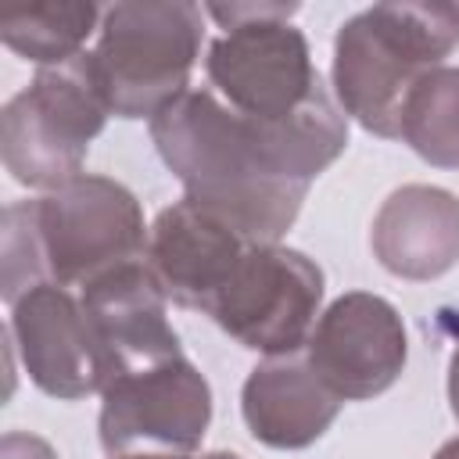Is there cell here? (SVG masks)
I'll list each match as a JSON object with an SVG mask.
<instances>
[{
	"label": "cell",
	"instance_id": "obj_1",
	"mask_svg": "<svg viewBox=\"0 0 459 459\" xmlns=\"http://www.w3.org/2000/svg\"><path fill=\"white\" fill-rule=\"evenodd\" d=\"M151 140L186 201L240 237L276 244L298 219L316 176L348 147V118L326 86L290 118L258 122L212 90H186L151 118Z\"/></svg>",
	"mask_w": 459,
	"mask_h": 459
},
{
	"label": "cell",
	"instance_id": "obj_2",
	"mask_svg": "<svg viewBox=\"0 0 459 459\" xmlns=\"http://www.w3.org/2000/svg\"><path fill=\"white\" fill-rule=\"evenodd\" d=\"M147 226L129 186L75 176L36 201L4 208V301L36 283L86 287L111 269L147 258Z\"/></svg>",
	"mask_w": 459,
	"mask_h": 459
},
{
	"label": "cell",
	"instance_id": "obj_3",
	"mask_svg": "<svg viewBox=\"0 0 459 459\" xmlns=\"http://www.w3.org/2000/svg\"><path fill=\"white\" fill-rule=\"evenodd\" d=\"M459 47V4H373L333 39V97L366 133L398 136L412 82Z\"/></svg>",
	"mask_w": 459,
	"mask_h": 459
},
{
	"label": "cell",
	"instance_id": "obj_4",
	"mask_svg": "<svg viewBox=\"0 0 459 459\" xmlns=\"http://www.w3.org/2000/svg\"><path fill=\"white\" fill-rule=\"evenodd\" d=\"M201 7L186 0H140L104 7L97 47L86 50L104 104L118 118H154L176 104L201 54Z\"/></svg>",
	"mask_w": 459,
	"mask_h": 459
},
{
	"label": "cell",
	"instance_id": "obj_5",
	"mask_svg": "<svg viewBox=\"0 0 459 459\" xmlns=\"http://www.w3.org/2000/svg\"><path fill=\"white\" fill-rule=\"evenodd\" d=\"M204 11L222 25L204 57L222 104L258 122H280L323 90L308 39L290 25L298 4H208Z\"/></svg>",
	"mask_w": 459,
	"mask_h": 459
},
{
	"label": "cell",
	"instance_id": "obj_6",
	"mask_svg": "<svg viewBox=\"0 0 459 459\" xmlns=\"http://www.w3.org/2000/svg\"><path fill=\"white\" fill-rule=\"evenodd\" d=\"M108 115L111 111L90 72L86 50L65 65L39 68L0 115V151L7 172L39 190H54L82 176L86 151Z\"/></svg>",
	"mask_w": 459,
	"mask_h": 459
},
{
	"label": "cell",
	"instance_id": "obj_7",
	"mask_svg": "<svg viewBox=\"0 0 459 459\" xmlns=\"http://www.w3.org/2000/svg\"><path fill=\"white\" fill-rule=\"evenodd\" d=\"M323 305V273L283 244L247 240L204 316L237 344L283 359L305 348Z\"/></svg>",
	"mask_w": 459,
	"mask_h": 459
},
{
	"label": "cell",
	"instance_id": "obj_8",
	"mask_svg": "<svg viewBox=\"0 0 459 459\" xmlns=\"http://www.w3.org/2000/svg\"><path fill=\"white\" fill-rule=\"evenodd\" d=\"M405 359L409 337L398 308L369 290L341 294L319 312L305 341V362L341 402L387 391L402 377Z\"/></svg>",
	"mask_w": 459,
	"mask_h": 459
},
{
	"label": "cell",
	"instance_id": "obj_9",
	"mask_svg": "<svg viewBox=\"0 0 459 459\" xmlns=\"http://www.w3.org/2000/svg\"><path fill=\"white\" fill-rule=\"evenodd\" d=\"M100 398V445L108 455H126L136 441L194 452L212 423V387L186 355L129 369Z\"/></svg>",
	"mask_w": 459,
	"mask_h": 459
},
{
	"label": "cell",
	"instance_id": "obj_10",
	"mask_svg": "<svg viewBox=\"0 0 459 459\" xmlns=\"http://www.w3.org/2000/svg\"><path fill=\"white\" fill-rule=\"evenodd\" d=\"M79 301L104 366V387L129 373L183 355L165 316V290L147 262H129L79 287Z\"/></svg>",
	"mask_w": 459,
	"mask_h": 459
},
{
	"label": "cell",
	"instance_id": "obj_11",
	"mask_svg": "<svg viewBox=\"0 0 459 459\" xmlns=\"http://www.w3.org/2000/svg\"><path fill=\"white\" fill-rule=\"evenodd\" d=\"M11 337L29 380L50 398L104 391V366L82 301L61 283H36L11 305Z\"/></svg>",
	"mask_w": 459,
	"mask_h": 459
},
{
	"label": "cell",
	"instance_id": "obj_12",
	"mask_svg": "<svg viewBox=\"0 0 459 459\" xmlns=\"http://www.w3.org/2000/svg\"><path fill=\"white\" fill-rule=\"evenodd\" d=\"M244 247L247 237L183 197L158 212L143 262L158 276L169 301L204 312Z\"/></svg>",
	"mask_w": 459,
	"mask_h": 459
},
{
	"label": "cell",
	"instance_id": "obj_13",
	"mask_svg": "<svg viewBox=\"0 0 459 459\" xmlns=\"http://www.w3.org/2000/svg\"><path fill=\"white\" fill-rule=\"evenodd\" d=\"M369 244L402 280H437L459 262V197L445 186H398L377 212Z\"/></svg>",
	"mask_w": 459,
	"mask_h": 459
},
{
	"label": "cell",
	"instance_id": "obj_14",
	"mask_svg": "<svg viewBox=\"0 0 459 459\" xmlns=\"http://www.w3.org/2000/svg\"><path fill=\"white\" fill-rule=\"evenodd\" d=\"M240 412L255 441L269 448H308L341 412V398L305 359L283 355L258 362L240 391Z\"/></svg>",
	"mask_w": 459,
	"mask_h": 459
},
{
	"label": "cell",
	"instance_id": "obj_15",
	"mask_svg": "<svg viewBox=\"0 0 459 459\" xmlns=\"http://www.w3.org/2000/svg\"><path fill=\"white\" fill-rule=\"evenodd\" d=\"M398 136L430 165L459 169V68L423 72L402 100Z\"/></svg>",
	"mask_w": 459,
	"mask_h": 459
},
{
	"label": "cell",
	"instance_id": "obj_16",
	"mask_svg": "<svg viewBox=\"0 0 459 459\" xmlns=\"http://www.w3.org/2000/svg\"><path fill=\"white\" fill-rule=\"evenodd\" d=\"M100 18L104 11L97 4H36L0 14V39L18 57L54 68L82 54V43L100 29Z\"/></svg>",
	"mask_w": 459,
	"mask_h": 459
},
{
	"label": "cell",
	"instance_id": "obj_17",
	"mask_svg": "<svg viewBox=\"0 0 459 459\" xmlns=\"http://www.w3.org/2000/svg\"><path fill=\"white\" fill-rule=\"evenodd\" d=\"M4 459H57L54 455V448L43 441V437H36V434H22V430H11V434H4Z\"/></svg>",
	"mask_w": 459,
	"mask_h": 459
},
{
	"label": "cell",
	"instance_id": "obj_18",
	"mask_svg": "<svg viewBox=\"0 0 459 459\" xmlns=\"http://www.w3.org/2000/svg\"><path fill=\"white\" fill-rule=\"evenodd\" d=\"M448 402H452V412L459 420V348L452 351V362H448Z\"/></svg>",
	"mask_w": 459,
	"mask_h": 459
},
{
	"label": "cell",
	"instance_id": "obj_19",
	"mask_svg": "<svg viewBox=\"0 0 459 459\" xmlns=\"http://www.w3.org/2000/svg\"><path fill=\"white\" fill-rule=\"evenodd\" d=\"M115 459H190L186 452H169V455H161V452H143V455H115Z\"/></svg>",
	"mask_w": 459,
	"mask_h": 459
},
{
	"label": "cell",
	"instance_id": "obj_20",
	"mask_svg": "<svg viewBox=\"0 0 459 459\" xmlns=\"http://www.w3.org/2000/svg\"><path fill=\"white\" fill-rule=\"evenodd\" d=\"M434 459H459V437L445 441V445L437 448V455H434Z\"/></svg>",
	"mask_w": 459,
	"mask_h": 459
},
{
	"label": "cell",
	"instance_id": "obj_21",
	"mask_svg": "<svg viewBox=\"0 0 459 459\" xmlns=\"http://www.w3.org/2000/svg\"><path fill=\"white\" fill-rule=\"evenodd\" d=\"M201 459H240V455H233V452H208V455H201Z\"/></svg>",
	"mask_w": 459,
	"mask_h": 459
}]
</instances>
